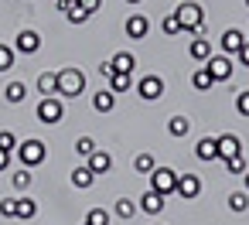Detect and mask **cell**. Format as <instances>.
Masks as SVG:
<instances>
[{"label": "cell", "instance_id": "cell-13", "mask_svg": "<svg viewBox=\"0 0 249 225\" xmlns=\"http://www.w3.org/2000/svg\"><path fill=\"white\" fill-rule=\"evenodd\" d=\"M195 157H198V160H208V164L218 160V140H215V137H201V140L195 143Z\"/></svg>", "mask_w": 249, "mask_h": 225}, {"label": "cell", "instance_id": "cell-20", "mask_svg": "<svg viewBox=\"0 0 249 225\" xmlns=\"http://www.w3.org/2000/svg\"><path fill=\"white\" fill-rule=\"evenodd\" d=\"M92 174H109V167H113V157L106 154V150H96L92 157H89V164H86Z\"/></svg>", "mask_w": 249, "mask_h": 225}, {"label": "cell", "instance_id": "cell-45", "mask_svg": "<svg viewBox=\"0 0 249 225\" xmlns=\"http://www.w3.org/2000/svg\"><path fill=\"white\" fill-rule=\"evenodd\" d=\"M246 7H249V0H246Z\"/></svg>", "mask_w": 249, "mask_h": 225}, {"label": "cell", "instance_id": "cell-39", "mask_svg": "<svg viewBox=\"0 0 249 225\" xmlns=\"http://www.w3.org/2000/svg\"><path fill=\"white\" fill-rule=\"evenodd\" d=\"M75 4H79L82 11H89V14H96V11L103 7V0H75Z\"/></svg>", "mask_w": 249, "mask_h": 225}, {"label": "cell", "instance_id": "cell-35", "mask_svg": "<svg viewBox=\"0 0 249 225\" xmlns=\"http://www.w3.org/2000/svg\"><path fill=\"white\" fill-rule=\"evenodd\" d=\"M14 45H0V72H7L11 65H14Z\"/></svg>", "mask_w": 249, "mask_h": 225}, {"label": "cell", "instance_id": "cell-1", "mask_svg": "<svg viewBox=\"0 0 249 225\" xmlns=\"http://www.w3.org/2000/svg\"><path fill=\"white\" fill-rule=\"evenodd\" d=\"M174 14H178V21H181V31H188V35H205V11L195 4V0L178 4Z\"/></svg>", "mask_w": 249, "mask_h": 225}, {"label": "cell", "instance_id": "cell-24", "mask_svg": "<svg viewBox=\"0 0 249 225\" xmlns=\"http://www.w3.org/2000/svg\"><path fill=\"white\" fill-rule=\"evenodd\" d=\"M191 86H195L198 92H208V89L215 86V79H212V72L201 65V69H195V75H191Z\"/></svg>", "mask_w": 249, "mask_h": 225}, {"label": "cell", "instance_id": "cell-23", "mask_svg": "<svg viewBox=\"0 0 249 225\" xmlns=\"http://www.w3.org/2000/svg\"><path fill=\"white\" fill-rule=\"evenodd\" d=\"M137 211H140V205H137V201H130V198H120V201L113 205V215H116V218H123V222H130Z\"/></svg>", "mask_w": 249, "mask_h": 225}, {"label": "cell", "instance_id": "cell-3", "mask_svg": "<svg viewBox=\"0 0 249 225\" xmlns=\"http://www.w3.org/2000/svg\"><path fill=\"white\" fill-rule=\"evenodd\" d=\"M18 160H21V167L31 171V167H38V164L48 160V147H45L41 140H35V137H31V140H21V143H18Z\"/></svg>", "mask_w": 249, "mask_h": 225}, {"label": "cell", "instance_id": "cell-31", "mask_svg": "<svg viewBox=\"0 0 249 225\" xmlns=\"http://www.w3.org/2000/svg\"><path fill=\"white\" fill-rule=\"evenodd\" d=\"M154 167H157V164H154V154H137V157H133V171H137V174H150Z\"/></svg>", "mask_w": 249, "mask_h": 225}, {"label": "cell", "instance_id": "cell-10", "mask_svg": "<svg viewBox=\"0 0 249 225\" xmlns=\"http://www.w3.org/2000/svg\"><path fill=\"white\" fill-rule=\"evenodd\" d=\"M215 140H218V160H229V157L242 154V140H239L235 133H222V137H215Z\"/></svg>", "mask_w": 249, "mask_h": 225}, {"label": "cell", "instance_id": "cell-11", "mask_svg": "<svg viewBox=\"0 0 249 225\" xmlns=\"http://www.w3.org/2000/svg\"><path fill=\"white\" fill-rule=\"evenodd\" d=\"M147 31H150V21H147L143 14H133V17H126V38H133V41H143V38H147Z\"/></svg>", "mask_w": 249, "mask_h": 225}, {"label": "cell", "instance_id": "cell-5", "mask_svg": "<svg viewBox=\"0 0 249 225\" xmlns=\"http://www.w3.org/2000/svg\"><path fill=\"white\" fill-rule=\"evenodd\" d=\"M38 120L48 123V126L62 123V120H65V106H62V99H58V96H45V99L38 103Z\"/></svg>", "mask_w": 249, "mask_h": 225}, {"label": "cell", "instance_id": "cell-36", "mask_svg": "<svg viewBox=\"0 0 249 225\" xmlns=\"http://www.w3.org/2000/svg\"><path fill=\"white\" fill-rule=\"evenodd\" d=\"M0 150H7V154L18 150V137H14L11 130H0Z\"/></svg>", "mask_w": 249, "mask_h": 225}, {"label": "cell", "instance_id": "cell-37", "mask_svg": "<svg viewBox=\"0 0 249 225\" xmlns=\"http://www.w3.org/2000/svg\"><path fill=\"white\" fill-rule=\"evenodd\" d=\"M0 215H4V218H18V198H4V201H0Z\"/></svg>", "mask_w": 249, "mask_h": 225}, {"label": "cell", "instance_id": "cell-32", "mask_svg": "<svg viewBox=\"0 0 249 225\" xmlns=\"http://www.w3.org/2000/svg\"><path fill=\"white\" fill-rule=\"evenodd\" d=\"M160 31H164V35H171V38H174V35H181V21H178V14H174V11L160 21Z\"/></svg>", "mask_w": 249, "mask_h": 225}, {"label": "cell", "instance_id": "cell-21", "mask_svg": "<svg viewBox=\"0 0 249 225\" xmlns=\"http://www.w3.org/2000/svg\"><path fill=\"white\" fill-rule=\"evenodd\" d=\"M72 184L79 188V191H86V188H92L96 184V174L82 164V167H72Z\"/></svg>", "mask_w": 249, "mask_h": 225}, {"label": "cell", "instance_id": "cell-22", "mask_svg": "<svg viewBox=\"0 0 249 225\" xmlns=\"http://www.w3.org/2000/svg\"><path fill=\"white\" fill-rule=\"evenodd\" d=\"M35 215H38V201L28 198V194H21V198H18V218H21V222H31Z\"/></svg>", "mask_w": 249, "mask_h": 225}, {"label": "cell", "instance_id": "cell-34", "mask_svg": "<svg viewBox=\"0 0 249 225\" xmlns=\"http://www.w3.org/2000/svg\"><path fill=\"white\" fill-rule=\"evenodd\" d=\"M86 222L89 225H109V211L106 208H89L86 211Z\"/></svg>", "mask_w": 249, "mask_h": 225}, {"label": "cell", "instance_id": "cell-8", "mask_svg": "<svg viewBox=\"0 0 249 225\" xmlns=\"http://www.w3.org/2000/svg\"><path fill=\"white\" fill-rule=\"evenodd\" d=\"M174 194H181V201H195V198L201 194L198 174H178V191H174Z\"/></svg>", "mask_w": 249, "mask_h": 225}, {"label": "cell", "instance_id": "cell-15", "mask_svg": "<svg viewBox=\"0 0 249 225\" xmlns=\"http://www.w3.org/2000/svg\"><path fill=\"white\" fill-rule=\"evenodd\" d=\"M188 55H191L195 62H201V65H205V62L212 58V41H208V38H201V35H198V38H191V45H188Z\"/></svg>", "mask_w": 249, "mask_h": 225}, {"label": "cell", "instance_id": "cell-29", "mask_svg": "<svg viewBox=\"0 0 249 225\" xmlns=\"http://www.w3.org/2000/svg\"><path fill=\"white\" fill-rule=\"evenodd\" d=\"M246 208H249V194H246V191H232V194H229V211L242 215Z\"/></svg>", "mask_w": 249, "mask_h": 225}, {"label": "cell", "instance_id": "cell-38", "mask_svg": "<svg viewBox=\"0 0 249 225\" xmlns=\"http://www.w3.org/2000/svg\"><path fill=\"white\" fill-rule=\"evenodd\" d=\"M235 113L239 116H249V89L246 92H235Z\"/></svg>", "mask_w": 249, "mask_h": 225}, {"label": "cell", "instance_id": "cell-4", "mask_svg": "<svg viewBox=\"0 0 249 225\" xmlns=\"http://www.w3.org/2000/svg\"><path fill=\"white\" fill-rule=\"evenodd\" d=\"M147 177H150V191H157L164 198L178 191V171H171V167H154Z\"/></svg>", "mask_w": 249, "mask_h": 225}, {"label": "cell", "instance_id": "cell-40", "mask_svg": "<svg viewBox=\"0 0 249 225\" xmlns=\"http://www.w3.org/2000/svg\"><path fill=\"white\" fill-rule=\"evenodd\" d=\"M235 58H239V65H242V69H249V41L239 48V55H235Z\"/></svg>", "mask_w": 249, "mask_h": 225}, {"label": "cell", "instance_id": "cell-6", "mask_svg": "<svg viewBox=\"0 0 249 225\" xmlns=\"http://www.w3.org/2000/svg\"><path fill=\"white\" fill-rule=\"evenodd\" d=\"M137 92H140L143 103H157V99L164 96V79H160V75H143V79L137 82Z\"/></svg>", "mask_w": 249, "mask_h": 225}, {"label": "cell", "instance_id": "cell-14", "mask_svg": "<svg viewBox=\"0 0 249 225\" xmlns=\"http://www.w3.org/2000/svg\"><path fill=\"white\" fill-rule=\"evenodd\" d=\"M58 11H62V14H65L72 24H86V21L92 17L89 11H82V7L75 4V0H58Z\"/></svg>", "mask_w": 249, "mask_h": 225}, {"label": "cell", "instance_id": "cell-42", "mask_svg": "<svg viewBox=\"0 0 249 225\" xmlns=\"http://www.w3.org/2000/svg\"><path fill=\"white\" fill-rule=\"evenodd\" d=\"M11 167V154L7 150H0V171H7Z\"/></svg>", "mask_w": 249, "mask_h": 225}, {"label": "cell", "instance_id": "cell-33", "mask_svg": "<svg viewBox=\"0 0 249 225\" xmlns=\"http://www.w3.org/2000/svg\"><path fill=\"white\" fill-rule=\"evenodd\" d=\"M222 164H225V171H229V174H246V171H249L242 154H235V157H229V160H222Z\"/></svg>", "mask_w": 249, "mask_h": 225}, {"label": "cell", "instance_id": "cell-12", "mask_svg": "<svg viewBox=\"0 0 249 225\" xmlns=\"http://www.w3.org/2000/svg\"><path fill=\"white\" fill-rule=\"evenodd\" d=\"M246 41H249V38H246L239 28H229V31L222 35V52H225V55H239V48H242Z\"/></svg>", "mask_w": 249, "mask_h": 225}, {"label": "cell", "instance_id": "cell-28", "mask_svg": "<svg viewBox=\"0 0 249 225\" xmlns=\"http://www.w3.org/2000/svg\"><path fill=\"white\" fill-rule=\"evenodd\" d=\"M31 181H35V177H31V171H28V167H21V171H14V174H11L14 191H28V188H31Z\"/></svg>", "mask_w": 249, "mask_h": 225}, {"label": "cell", "instance_id": "cell-26", "mask_svg": "<svg viewBox=\"0 0 249 225\" xmlns=\"http://www.w3.org/2000/svg\"><path fill=\"white\" fill-rule=\"evenodd\" d=\"M109 62H113L116 72H133V69H137V58H133L130 52H120V55H113Z\"/></svg>", "mask_w": 249, "mask_h": 225}, {"label": "cell", "instance_id": "cell-16", "mask_svg": "<svg viewBox=\"0 0 249 225\" xmlns=\"http://www.w3.org/2000/svg\"><path fill=\"white\" fill-rule=\"evenodd\" d=\"M113 106H116V92L113 89H99L92 96V109L96 113H113Z\"/></svg>", "mask_w": 249, "mask_h": 225}, {"label": "cell", "instance_id": "cell-19", "mask_svg": "<svg viewBox=\"0 0 249 225\" xmlns=\"http://www.w3.org/2000/svg\"><path fill=\"white\" fill-rule=\"evenodd\" d=\"M167 133H171L174 140H184V137L191 133V120H188V116H171V120H167Z\"/></svg>", "mask_w": 249, "mask_h": 225}, {"label": "cell", "instance_id": "cell-7", "mask_svg": "<svg viewBox=\"0 0 249 225\" xmlns=\"http://www.w3.org/2000/svg\"><path fill=\"white\" fill-rule=\"evenodd\" d=\"M205 69L212 72V79H215V82L232 79V58H229V55H212V58L205 62Z\"/></svg>", "mask_w": 249, "mask_h": 225}, {"label": "cell", "instance_id": "cell-2", "mask_svg": "<svg viewBox=\"0 0 249 225\" xmlns=\"http://www.w3.org/2000/svg\"><path fill=\"white\" fill-rule=\"evenodd\" d=\"M82 92H86V75L75 65L62 69L58 72V99H79Z\"/></svg>", "mask_w": 249, "mask_h": 225}, {"label": "cell", "instance_id": "cell-44", "mask_svg": "<svg viewBox=\"0 0 249 225\" xmlns=\"http://www.w3.org/2000/svg\"><path fill=\"white\" fill-rule=\"evenodd\" d=\"M126 4H140V0H126Z\"/></svg>", "mask_w": 249, "mask_h": 225}, {"label": "cell", "instance_id": "cell-30", "mask_svg": "<svg viewBox=\"0 0 249 225\" xmlns=\"http://www.w3.org/2000/svg\"><path fill=\"white\" fill-rule=\"evenodd\" d=\"M96 150H99V147H96V140H92V137H79V140H75V154H79V157H86V160H89Z\"/></svg>", "mask_w": 249, "mask_h": 225}, {"label": "cell", "instance_id": "cell-9", "mask_svg": "<svg viewBox=\"0 0 249 225\" xmlns=\"http://www.w3.org/2000/svg\"><path fill=\"white\" fill-rule=\"evenodd\" d=\"M38 48H41V35H38V31H18L14 52H21V55H35Z\"/></svg>", "mask_w": 249, "mask_h": 225}, {"label": "cell", "instance_id": "cell-18", "mask_svg": "<svg viewBox=\"0 0 249 225\" xmlns=\"http://www.w3.org/2000/svg\"><path fill=\"white\" fill-rule=\"evenodd\" d=\"M38 92L45 96H58V72H41L38 75Z\"/></svg>", "mask_w": 249, "mask_h": 225}, {"label": "cell", "instance_id": "cell-27", "mask_svg": "<svg viewBox=\"0 0 249 225\" xmlns=\"http://www.w3.org/2000/svg\"><path fill=\"white\" fill-rule=\"evenodd\" d=\"M109 89H113V92H126V89H133V72H116V75L109 79Z\"/></svg>", "mask_w": 249, "mask_h": 225}, {"label": "cell", "instance_id": "cell-43", "mask_svg": "<svg viewBox=\"0 0 249 225\" xmlns=\"http://www.w3.org/2000/svg\"><path fill=\"white\" fill-rule=\"evenodd\" d=\"M242 184H246V191H249V171H246V174H242Z\"/></svg>", "mask_w": 249, "mask_h": 225}, {"label": "cell", "instance_id": "cell-25", "mask_svg": "<svg viewBox=\"0 0 249 225\" xmlns=\"http://www.w3.org/2000/svg\"><path fill=\"white\" fill-rule=\"evenodd\" d=\"M24 96H28V89H24V82H7V89H4V99H7L11 106H18V103H24Z\"/></svg>", "mask_w": 249, "mask_h": 225}, {"label": "cell", "instance_id": "cell-46", "mask_svg": "<svg viewBox=\"0 0 249 225\" xmlns=\"http://www.w3.org/2000/svg\"><path fill=\"white\" fill-rule=\"evenodd\" d=\"M82 225H89V222H82Z\"/></svg>", "mask_w": 249, "mask_h": 225}, {"label": "cell", "instance_id": "cell-41", "mask_svg": "<svg viewBox=\"0 0 249 225\" xmlns=\"http://www.w3.org/2000/svg\"><path fill=\"white\" fill-rule=\"evenodd\" d=\"M99 75H106V79H113V75H116V69H113V62H99Z\"/></svg>", "mask_w": 249, "mask_h": 225}, {"label": "cell", "instance_id": "cell-17", "mask_svg": "<svg viewBox=\"0 0 249 225\" xmlns=\"http://www.w3.org/2000/svg\"><path fill=\"white\" fill-rule=\"evenodd\" d=\"M164 194H157V191H147L143 198H140V211H147V215H160L164 211Z\"/></svg>", "mask_w": 249, "mask_h": 225}]
</instances>
